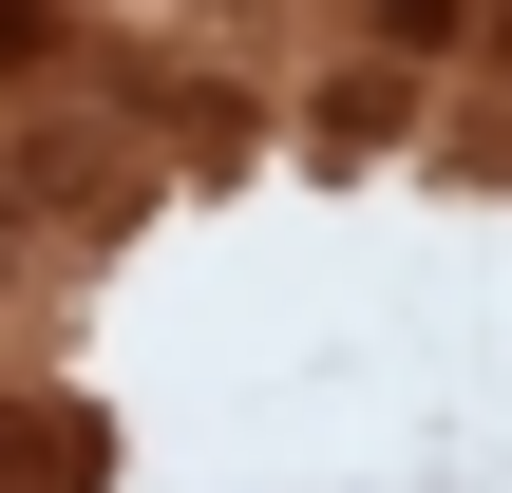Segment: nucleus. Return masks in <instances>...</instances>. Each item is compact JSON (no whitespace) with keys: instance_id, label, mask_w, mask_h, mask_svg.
<instances>
[{"instance_id":"f257e3e1","label":"nucleus","mask_w":512,"mask_h":493,"mask_svg":"<svg viewBox=\"0 0 512 493\" xmlns=\"http://www.w3.org/2000/svg\"><path fill=\"white\" fill-rule=\"evenodd\" d=\"M38 38H57V0H0V76H19V57H38Z\"/></svg>"}]
</instances>
